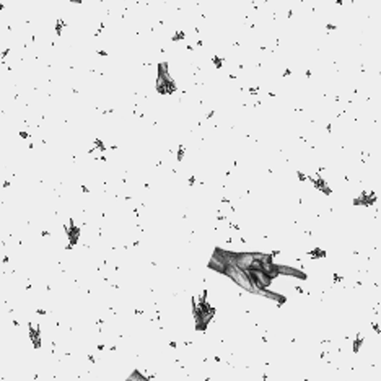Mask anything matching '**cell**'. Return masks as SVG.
I'll return each mask as SVG.
<instances>
[{
	"label": "cell",
	"mask_w": 381,
	"mask_h": 381,
	"mask_svg": "<svg viewBox=\"0 0 381 381\" xmlns=\"http://www.w3.org/2000/svg\"><path fill=\"white\" fill-rule=\"evenodd\" d=\"M214 64H215L217 67H222V60H220L218 57H215V59H214Z\"/></svg>",
	"instance_id": "obj_1"
}]
</instances>
